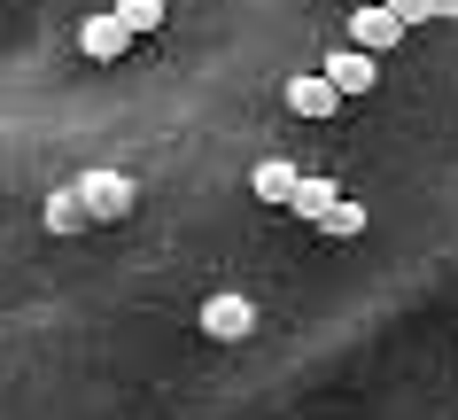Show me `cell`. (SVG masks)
<instances>
[{
    "label": "cell",
    "mask_w": 458,
    "mask_h": 420,
    "mask_svg": "<svg viewBox=\"0 0 458 420\" xmlns=\"http://www.w3.org/2000/svg\"><path fill=\"white\" fill-rule=\"evenodd\" d=\"M78 187V202H86V219L94 226H117V219H132V202H140V187L124 172H86V179H71Z\"/></svg>",
    "instance_id": "1"
},
{
    "label": "cell",
    "mask_w": 458,
    "mask_h": 420,
    "mask_svg": "<svg viewBox=\"0 0 458 420\" xmlns=\"http://www.w3.org/2000/svg\"><path fill=\"white\" fill-rule=\"evenodd\" d=\"M202 335H210V343H249V335H257V304L233 296V288L210 296V304H202Z\"/></svg>",
    "instance_id": "2"
},
{
    "label": "cell",
    "mask_w": 458,
    "mask_h": 420,
    "mask_svg": "<svg viewBox=\"0 0 458 420\" xmlns=\"http://www.w3.org/2000/svg\"><path fill=\"white\" fill-rule=\"evenodd\" d=\"M396 39H404V24L388 16L381 0H358V8H350V47H365V55H388Z\"/></svg>",
    "instance_id": "3"
},
{
    "label": "cell",
    "mask_w": 458,
    "mask_h": 420,
    "mask_svg": "<svg viewBox=\"0 0 458 420\" xmlns=\"http://www.w3.org/2000/svg\"><path fill=\"white\" fill-rule=\"evenodd\" d=\"M124 47H132V31L117 24V8H101V16L78 24V55H86V63H124Z\"/></svg>",
    "instance_id": "4"
},
{
    "label": "cell",
    "mask_w": 458,
    "mask_h": 420,
    "mask_svg": "<svg viewBox=\"0 0 458 420\" xmlns=\"http://www.w3.org/2000/svg\"><path fill=\"white\" fill-rule=\"evenodd\" d=\"M280 94H288V117H303V124H318V117H335V109H342V94L327 86V71H311V78H288Z\"/></svg>",
    "instance_id": "5"
},
{
    "label": "cell",
    "mask_w": 458,
    "mask_h": 420,
    "mask_svg": "<svg viewBox=\"0 0 458 420\" xmlns=\"http://www.w3.org/2000/svg\"><path fill=\"white\" fill-rule=\"evenodd\" d=\"M327 86H335L342 101L373 94V55H365V47H335V55H327Z\"/></svg>",
    "instance_id": "6"
},
{
    "label": "cell",
    "mask_w": 458,
    "mask_h": 420,
    "mask_svg": "<svg viewBox=\"0 0 458 420\" xmlns=\"http://www.w3.org/2000/svg\"><path fill=\"white\" fill-rule=\"evenodd\" d=\"M295 164H280V156H265V164H257V172H249V187H257V202H272V210H288L295 202Z\"/></svg>",
    "instance_id": "7"
},
{
    "label": "cell",
    "mask_w": 458,
    "mask_h": 420,
    "mask_svg": "<svg viewBox=\"0 0 458 420\" xmlns=\"http://www.w3.org/2000/svg\"><path fill=\"white\" fill-rule=\"evenodd\" d=\"M86 226H94V219H86L78 187H55V195H47V234H86Z\"/></svg>",
    "instance_id": "8"
},
{
    "label": "cell",
    "mask_w": 458,
    "mask_h": 420,
    "mask_svg": "<svg viewBox=\"0 0 458 420\" xmlns=\"http://www.w3.org/2000/svg\"><path fill=\"white\" fill-rule=\"evenodd\" d=\"M335 202H342V195H335V179H295V202H288V210H295V219H311V226H318L327 210H335Z\"/></svg>",
    "instance_id": "9"
},
{
    "label": "cell",
    "mask_w": 458,
    "mask_h": 420,
    "mask_svg": "<svg viewBox=\"0 0 458 420\" xmlns=\"http://www.w3.org/2000/svg\"><path fill=\"white\" fill-rule=\"evenodd\" d=\"M318 234H335V242H358V234H365V202H350V195H342L335 210L318 219Z\"/></svg>",
    "instance_id": "10"
},
{
    "label": "cell",
    "mask_w": 458,
    "mask_h": 420,
    "mask_svg": "<svg viewBox=\"0 0 458 420\" xmlns=\"http://www.w3.org/2000/svg\"><path fill=\"white\" fill-rule=\"evenodd\" d=\"M117 24L132 31V39H148V31L164 24V0H117Z\"/></svg>",
    "instance_id": "11"
},
{
    "label": "cell",
    "mask_w": 458,
    "mask_h": 420,
    "mask_svg": "<svg viewBox=\"0 0 458 420\" xmlns=\"http://www.w3.org/2000/svg\"><path fill=\"white\" fill-rule=\"evenodd\" d=\"M381 8H388V16H396V24H428V16H435V0H381Z\"/></svg>",
    "instance_id": "12"
},
{
    "label": "cell",
    "mask_w": 458,
    "mask_h": 420,
    "mask_svg": "<svg viewBox=\"0 0 458 420\" xmlns=\"http://www.w3.org/2000/svg\"><path fill=\"white\" fill-rule=\"evenodd\" d=\"M435 16H451V24H458V0H435Z\"/></svg>",
    "instance_id": "13"
},
{
    "label": "cell",
    "mask_w": 458,
    "mask_h": 420,
    "mask_svg": "<svg viewBox=\"0 0 458 420\" xmlns=\"http://www.w3.org/2000/svg\"><path fill=\"white\" fill-rule=\"evenodd\" d=\"M335 8H358V0H335Z\"/></svg>",
    "instance_id": "14"
}]
</instances>
